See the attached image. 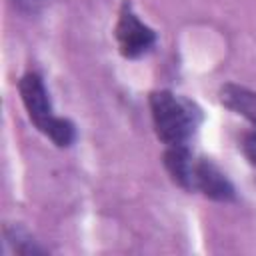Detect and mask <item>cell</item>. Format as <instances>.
Returning a JSON list of instances; mask_svg holds the SVG:
<instances>
[{"instance_id":"5b68a950","label":"cell","mask_w":256,"mask_h":256,"mask_svg":"<svg viewBox=\"0 0 256 256\" xmlns=\"http://www.w3.org/2000/svg\"><path fill=\"white\" fill-rule=\"evenodd\" d=\"M164 166L170 174V178L186 188L192 190V176H194V166H196V158L190 154L186 144H174L168 146L164 152Z\"/></svg>"},{"instance_id":"52a82bcc","label":"cell","mask_w":256,"mask_h":256,"mask_svg":"<svg viewBox=\"0 0 256 256\" xmlns=\"http://www.w3.org/2000/svg\"><path fill=\"white\" fill-rule=\"evenodd\" d=\"M4 246H6V250H12L14 254H20V256H34V254H44L46 252L20 226H6L4 228Z\"/></svg>"},{"instance_id":"7a4b0ae2","label":"cell","mask_w":256,"mask_h":256,"mask_svg":"<svg viewBox=\"0 0 256 256\" xmlns=\"http://www.w3.org/2000/svg\"><path fill=\"white\" fill-rule=\"evenodd\" d=\"M114 36L118 42V50L124 58H138L148 52L156 42L154 30L134 14L130 2H124L120 8Z\"/></svg>"},{"instance_id":"6da1fadb","label":"cell","mask_w":256,"mask_h":256,"mask_svg":"<svg viewBox=\"0 0 256 256\" xmlns=\"http://www.w3.org/2000/svg\"><path fill=\"white\" fill-rule=\"evenodd\" d=\"M150 110L154 120L156 136L166 144H186V140L194 134L200 114L194 106L170 90H156L150 94Z\"/></svg>"},{"instance_id":"9c48e42d","label":"cell","mask_w":256,"mask_h":256,"mask_svg":"<svg viewBox=\"0 0 256 256\" xmlns=\"http://www.w3.org/2000/svg\"><path fill=\"white\" fill-rule=\"evenodd\" d=\"M242 152L248 158V162L252 166H256V130L244 134V138H242Z\"/></svg>"},{"instance_id":"8992f818","label":"cell","mask_w":256,"mask_h":256,"mask_svg":"<svg viewBox=\"0 0 256 256\" xmlns=\"http://www.w3.org/2000/svg\"><path fill=\"white\" fill-rule=\"evenodd\" d=\"M220 102L232 112L244 116L256 128V92L236 84H226L220 90Z\"/></svg>"},{"instance_id":"277c9868","label":"cell","mask_w":256,"mask_h":256,"mask_svg":"<svg viewBox=\"0 0 256 256\" xmlns=\"http://www.w3.org/2000/svg\"><path fill=\"white\" fill-rule=\"evenodd\" d=\"M192 190H198L206 198L218 200V202H228L234 198V186L230 184L226 174L206 158L196 160L194 176H192Z\"/></svg>"},{"instance_id":"3957f363","label":"cell","mask_w":256,"mask_h":256,"mask_svg":"<svg viewBox=\"0 0 256 256\" xmlns=\"http://www.w3.org/2000/svg\"><path fill=\"white\" fill-rule=\"evenodd\" d=\"M18 90H20V98H22V104H24L30 120L42 132L46 128V124L54 118L52 104H50V98H48V92H46L42 78L34 72H28L20 78Z\"/></svg>"},{"instance_id":"ba28073f","label":"cell","mask_w":256,"mask_h":256,"mask_svg":"<svg viewBox=\"0 0 256 256\" xmlns=\"http://www.w3.org/2000/svg\"><path fill=\"white\" fill-rule=\"evenodd\" d=\"M42 134H46L56 146L64 148V146H70L76 138V130H74V124L66 118H60V116H54L46 128L42 130Z\"/></svg>"}]
</instances>
